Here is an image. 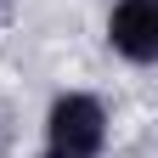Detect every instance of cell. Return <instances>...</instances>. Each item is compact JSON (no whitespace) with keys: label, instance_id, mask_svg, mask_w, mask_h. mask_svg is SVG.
Returning <instances> with one entry per match:
<instances>
[{"label":"cell","instance_id":"cell-1","mask_svg":"<svg viewBox=\"0 0 158 158\" xmlns=\"http://www.w3.org/2000/svg\"><path fill=\"white\" fill-rule=\"evenodd\" d=\"M107 141H113V107L102 90L68 85L45 102L40 158H107Z\"/></svg>","mask_w":158,"mask_h":158},{"label":"cell","instance_id":"cell-2","mask_svg":"<svg viewBox=\"0 0 158 158\" xmlns=\"http://www.w3.org/2000/svg\"><path fill=\"white\" fill-rule=\"evenodd\" d=\"M102 40L124 68L158 62V0H113L102 17Z\"/></svg>","mask_w":158,"mask_h":158},{"label":"cell","instance_id":"cell-3","mask_svg":"<svg viewBox=\"0 0 158 158\" xmlns=\"http://www.w3.org/2000/svg\"><path fill=\"white\" fill-rule=\"evenodd\" d=\"M6 6H11V0H0V17H6Z\"/></svg>","mask_w":158,"mask_h":158}]
</instances>
